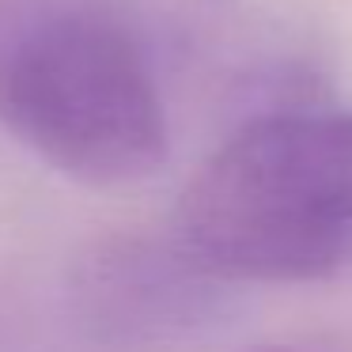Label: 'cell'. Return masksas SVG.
I'll list each match as a JSON object with an SVG mask.
<instances>
[{"mask_svg": "<svg viewBox=\"0 0 352 352\" xmlns=\"http://www.w3.org/2000/svg\"><path fill=\"white\" fill-rule=\"evenodd\" d=\"M193 265L182 254H152L144 246H107L84 269V307L99 326L118 333H148L197 314Z\"/></svg>", "mask_w": 352, "mask_h": 352, "instance_id": "3", "label": "cell"}, {"mask_svg": "<svg viewBox=\"0 0 352 352\" xmlns=\"http://www.w3.org/2000/svg\"><path fill=\"white\" fill-rule=\"evenodd\" d=\"M254 352H322V349H288V344H269V349H254Z\"/></svg>", "mask_w": 352, "mask_h": 352, "instance_id": "4", "label": "cell"}, {"mask_svg": "<svg viewBox=\"0 0 352 352\" xmlns=\"http://www.w3.org/2000/svg\"><path fill=\"white\" fill-rule=\"evenodd\" d=\"M175 250L216 280L299 284L352 258V110H269L186 182Z\"/></svg>", "mask_w": 352, "mask_h": 352, "instance_id": "1", "label": "cell"}, {"mask_svg": "<svg viewBox=\"0 0 352 352\" xmlns=\"http://www.w3.org/2000/svg\"><path fill=\"white\" fill-rule=\"evenodd\" d=\"M163 72L125 27L61 4L0 8V125L87 186L155 175L170 133Z\"/></svg>", "mask_w": 352, "mask_h": 352, "instance_id": "2", "label": "cell"}]
</instances>
